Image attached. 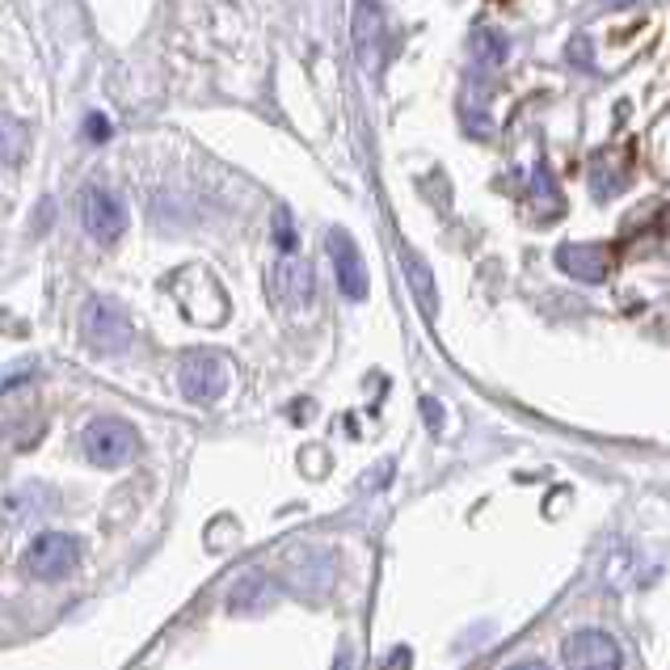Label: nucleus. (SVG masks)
<instances>
[{
  "label": "nucleus",
  "mask_w": 670,
  "mask_h": 670,
  "mask_svg": "<svg viewBox=\"0 0 670 670\" xmlns=\"http://www.w3.org/2000/svg\"><path fill=\"white\" fill-rule=\"evenodd\" d=\"M81 338L89 342V350L98 354H118L135 342V329L127 321V313L110 299H89L81 313Z\"/></svg>",
  "instance_id": "f257e3e1"
},
{
  "label": "nucleus",
  "mask_w": 670,
  "mask_h": 670,
  "mask_svg": "<svg viewBox=\"0 0 670 670\" xmlns=\"http://www.w3.org/2000/svg\"><path fill=\"white\" fill-rule=\"evenodd\" d=\"M81 443H84V456L93 459L98 468H118V464L135 459V452H139V434L123 418H98V422H89Z\"/></svg>",
  "instance_id": "f03ea898"
},
{
  "label": "nucleus",
  "mask_w": 670,
  "mask_h": 670,
  "mask_svg": "<svg viewBox=\"0 0 670 670\" xmlns=\"http://www.w3.org/2000/svg\"><path fill=\"white\" fill-rule=\"evenodd\" d=\"M81 561V544L72 536H64V532H47V536H38L30 544V553L22 557L30 578H38V582H59V578H68L72 569Z\"/></svg>",
  "instance_id": "7ed1b4c3"
},
{
  "label": "nucleus",
  "mask_w": 670,
  "mask_h": 670,
  "mask_svg": "<svg viewBox=\"0 0 670 670\" xmlns=\"http://www.w3.org/2000/svg\"><path fill=\"white\" fill-rule=\"evenodd\" d=\"M182 393H186V401L194 405H212L224 397V388H228V363L219 359V354H207V350H198V354H190L186 363H182Z\"/></svg>",
  "instance_id": "20e7f679"
},
{
  "label": "nucleus",
  "mask_w": 670,
  "mask_h": 670,
  "mask_svg": "<svg viewBox=\"0 0 670 670\" xmlns=\"http://www.w3.org/2000/svg\"><path fill=\"white\" fill-rule=\"evenodd\" d=\"M81 224L93 241L110 245L127 232V212H123V203H118L110 190L89 186L81 194Z\"/></svg>",
  "instance_id": "39448f33"
},
{
  "label": "nucleus",
  "mask_w": 670,
  "mask_h": 670,
  "mask_svg": "<svg viewBox=\"0 0 670 670\" xmlns=\"http://www.w3.org/2000/svg\"><path fill=\"white\" fill-rule=\"evenodd\" d=\"M565 667L569 670H624V654H620L616 637L587 628V633H574L565 641Z\"/></svg>",
  "instance_id": "423d86ee"
},
{
  "label": "nucleus",
  "mask_w": 670,
  "mask_h": 670,
  "mask_svg": "<svg viewBox=\"0 0 670 670\" xmlns=\"http://www.w3.org/2000/svg\"><path fill=\"white\" fill-rule=\"evenodd\" d=\"M329 258H333V274H338V287L347 299H363L367 295V266H363V253H359V245L350 232L342 228H333L329 232Z\"/></svg>",
  "instance_id": "0eeeda50"
},
{
  "label": "nucleus",
  "mask_w": 670,
  "mask_h": 670,
  "mask_svg": "<svg viewBox=\"0 0 670 670\" xmlns=\"http://www.w3.org/2000/svg\"><path fill=\"white\" fill-rule=\"evenodd\" d=\"M379 43H384V9L376 0H359L354 4V55H359L363 72H376Z\"/></svg>",
  "instance_id": "6e6552de"
},
{
  "label": "nucleus",
  "mask_w": 670,
  "mask_h": 670,
  "mask_svg": "<svg viewBox=\"0 0 670 670\" xmlns=\"http://www.w3.org/2000/svg\"><path fill=\"white\" fill-rule=\"evenodd\" d=\"M557 266L565 274H574V279H582V283H603L612 258H607L603 245H561L557 249Z\"/></svg>",
  "instance_id": "1a4fd4ad"
},
{
  "label": "nucleus",
  "mask_w": 670,
  "mask_h": 670,
  "mask_svg": "<svg viewBox=\"0 0 670 670\" xmlns=\"http://www.w3.org/2000/svg\"><path fill=\"white\" fill-rule=\"evenodd\" d=\"M270 292H274L279 304H287V308H304L313 299V270L304 266V262H295V258L279 262L274 274H270Z\"/></svg>",
  "instance_id": "9d476101"
},
{
  "label": "nucleus",
  "mask_w": 670,
  "mask_h": 670,
  "mask_svg": "<svg viewBox=\"0 0 670 670\" xmlns=\"http://www.w3.org/2000/svg\"><path fill=\"white\" fill-rule=\"evenodd\" d=\"M473 52H477V64L493 72V68H502V64L510 59V38L502 34V30L485 26V30H477V34H473Z\"/></svg>",
  "instance_id": "9b49d317"
},
{
  "label": "nucleus",
  "mask_w": 670,
  "mask_h": 670,
  "mask_svg": "<svg viewBox=\"0 0 670 670\" xmlns=\"http://www.w3.org/2000/svg\"><path fill=\"white\" fill-rule=\"evenodd\" d=\"M26 144H30L26 123H18V118L0 114V169H4V164H13V161H22Z\"/></svg>",
  "instance_id": "f8f14e48"
},
{
  "label": "nucleus",
  "mask_w": 670,
  "mask_h": 670,
  "mask_svg": "<svg viewBox=\"0 0 670 670\" xmlns=\"http://www.w3.org/2000/svg\"><path fill=\"white\" fill-rule=\"evenodd\" d=\"M405 279L413 283L422 313H427V317H434V279H430V266L418 258V253H405Z\"/></svg>",
  "instance_id": "ddd939ff"
},
{
  "label": "nucleus",
  "mask_w": 670,
  "mask_h": 670,
  "mask_svg": "<svg viewBox=\"0 0 670 670\" xmlns=\"http://www.w3.org/2000/svg\"><path fill=\"white\" fill-rule=\"evenodd\" d=\"M38 498H47V489H38V485H34V489H22L18 498H9V510H13V519H26V514H43V510H38Z\"/></svg>",
  "instance_id": "4468645a"
},
{
  "label": "nucleus",
  "mask_w": 670,
  "mask_h": 670,
  "mask_svg": "<svg viewBox=\"0 0 670 670\" xmlns=\"http://www.w3.org/2000/svg\"><path fill=\"white\" fill-rule=\"evenodd\" d=\"M274 237H279V245H283V249H295V228H292V215H287V212L274 215Z\"/></svg>",
  "instance_id": "2eb2a0df"
},
{
  "label": "nucleus",
  "mask_w": 670,
  "mask_h": 670,
  "mask_svg": "<svg viewBox=\"0 0 670 670\" xmlns=\"http://www.w3.org/2000/svg\"><path fill=\"white\" fill-rule=\"evenodd\" d=\"M409 662H413V658H409V649L401 645V649H397V654H393V658H388L379 670H409Z\"/></svg>",
  "instance_id": "dca6fc26"
},
{
  "label": "nucleus",
  "mask_w": 670,
  "mask_h": 670,
  "mask_svg": "<svg viewBox=\"0 0 670 670\" xmlns=\"http://www.w3.org/2000/svg\"><path fill=\"white\" fill-rule=\"evenodd\" d=\"M84 127H89V139H106V135H110V123H106V118H98V114H93Z\"/></svg>",
  "instance_id": "f3484780"
},
{
  "label": "nucleus",
  "mask_w": 670,
  "mask_h": 670,
  "mask_svg": "<svg viewBox=\"0 0 670 670\" xmlns=\"http://www.w3.org/2000/svg\"><path fill=\"white\" fill-rule=\"evenodd\" d=\"M333 670H359L354 654H350V649H342V654H338V667H333Z\"/></svg>",
  "instance_id": "a211bd4d"
},
{
  "label": "nucleus",
  "mask_w": 670,
  "mask_h": 670,
  "mask_svg": "<svg viewBox=\"0 0 670 670\" xmlns=\"http://www.w3.org/2000/svg\"><path fill=\"white\" fill-rule=\"evenodd\" d=\"M510 670H548L544 662H536V658H527V662H514Z\"/></svg>",
  "instance_id": "6ab92c4d"
},
{
  "label": "nucleus",
  "mask_w": 670,
  "mask_h": 670,
  "mask_svg": "<svg viewBox=\"0 0 670 670\" xmlns=\"http://www.w3.org/2000/svg\"><path fill=\"white\" fill-rule=\"evenodd\" d=\"M616 4H633V0H616Z\"/></svg>",
  "instance_id": "aec40b11"
}]
</instances>
